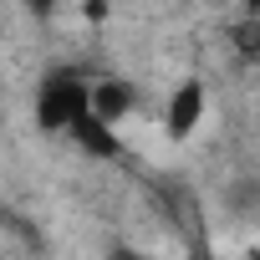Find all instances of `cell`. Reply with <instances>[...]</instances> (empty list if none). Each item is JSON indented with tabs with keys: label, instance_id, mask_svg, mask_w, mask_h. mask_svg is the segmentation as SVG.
<instances>
[{
	"label": "cell",
	"instance_id": "cell-1",
	"mask_svg": "<svg viewBox=\"0 0 260 260\" xmlns=\"http://www.w3.org/2000/svg\"><path fill=\"white\" fill-rule=\"evenodd\" d=\"M87 112H92V77H82L72 67L41 77V87H36V122L46 127V133L67 138Z\"/></svg>",
	"mask_w": 260,
	"mask_h": 260
},
{
	"label": "cell",
	"instance_id": "cell-2",
	"mask_svg": "<svg viewBox=\"0 0 260 260\" xmlns=\"http://www.w3.org/2000/svg\"><path fill=\"white\" fill-rule=\"evenodd\" d=\"M204 117H209V82L199 72H189V77H179L169 87V97L158 107V122H164L169 143H189L199 127H204Z\"/></svg>",
	"mask_w": 260,
	"mask_h": 260
},
{
	"label": "cell",
	"instance_id": "cell-3",
	"mask_svg": "<svg viewBox=\"0 0 260 260\" xmlns=\"http://www.w3.org/2000/svg\"><path fill=\"white\" fill-rule=\"evenodd\" d=\"M92 112H97L102 122L122 127L127 117L138 112V82H133V77H117V72L92 77Z\"/></svg>",
	"mask_w": 260,
	"mask_h": 260
},
{
	"label": "cell",
	"instance_id": "cell-4",
	"mask_svg": "<svg viewBox=\"0 0 260 260\" xmlns=\"http://www.w3.org/2000/svg\"><path fill=\"white\" fill-rule=\"evenodd\" d=\"M230 46L245 67H260V11H245L230 21Z\"/></svg>",
	"mask_w": 260,
	"mask_h": 260
},
{
	"label": "cell",
	"instance_id": "cell-5",
	"mask_svg": "<svg viewBox=\"0 0 260 260\" xmlns=\"http://www.w3.org/2000/svg\"><path fill=\"white\" fill-rule=\"evenodd\" d=\"M26 6H31L36 16H51V11H61V6H72V0H26Z\"/></svg>",
	"mask_w": 260,
	"mask_h": 260
}]
</instances>
